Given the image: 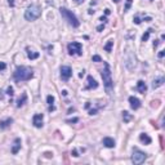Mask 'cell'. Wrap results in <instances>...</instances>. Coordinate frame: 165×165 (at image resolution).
Listing matches in <instances>:
<instances>
[{
    "instance_id": "obj_1",
    "label": "cell",
    "mask_w": 165,
    "mask_h": 165,
    "mask_svg": "<svg viewBox=\"0 0 165 165\" xmlns=\"http://www.w3.org/2000/svg\"><path fill=\"white\" fill-rule=\"evenodd\" d=\"M13 76H14V80L16 81H27L34 76V71H32V69H30V67H27V66H19L16 69V71H14Z\"/></svg>"
},
{
    "instance_id": "obj_2",
    "label": "cell",
    "mask_w": 165,
    "mask_h": 165,
    "mask_svg": "<svg viewBox=\"0 0 165 165\" xmlns=\"http://www.w3.org/2000/svg\"><path fill=\"white\" fill-rule=\"evenodd\" d=\"M105 69L102 70V79H103V84L106 86L107 92H111V89L114 88V81H112V77H111V70H110V66L107 62L103 63Z\"/></svg>"
},
{
    "instance_id": "obj_3",
    "label": "cell",
    "mask_w": 165,
    "mask_h": 165,
    "mask_svg": "<svg viewBox=\"0 0 165 165\" xmlns=\"http://www.w3.org/2000/svg\"><path fill=\"white\" fill-rule=\"evenodd\" d=\"M40 16H41L40 7L36 5V4H31L25 12V19H27V21H35Z\"/></svg>"
},
{
    "instance_id": "obj_4",
    "label": "cell",
    "mask_w": 165,
    "mask_h": 165,
    "mask_svg": "<svg viewBox=\"0 0 165 165\" xmlns=\"http://www.w3.org/2000/svg\"><path fill=\"white\" fill-rule=\"evenodd\" d=\"M60 12H61V14H62V17H63L72 27H79L80 22H79V19L76 18V16H75V14L72 13V12H70L69 9H66V8H61Z\"/></svg>"
},
{
    "instance_id": "obj_5",
    "label": "cell",
    "mask_w": 165,
    "mask_h": 165,
    "mask_svg": "<svg viewBox=\"0 0 165 165\" xmlns=\"http://www.w3.org/2000/svg\"><path fill=\"white\" fill-rule=\"evenodd\" d=\"M67 50H69L70 56H81L82 54V47L80 43H76V41L70 43L67 45Z\"/></svg>"
},
{
    "instance_id": "obj_6",
    "label": "cell",
    "mask_w": 165,
    "mask_h": 165,
    "mask_svg": "<svg viewBox=\"0 0 165 165\" xmlns=\"http://www.w3.org/2000/svg\"><path fill=\"white\" fill-rule=\"evenodd\" d=\"M147 155L142 152L141 150L138 148H134L133 150V155H132V161L135 164V165H141L142 163H144V160H146Z\"/></svg>"
},
{
    "instance_id": "obj_7",
    "label": "cell",
    "mask_w": 165,
    "mask_h": 165,
    "mask_svg": "<svg viewBox=\"0 0 165 165\" xmlns=\"http://www.w3.org/2000/svg\"><path fill=\"white\" fill-rule=\"evenodd\" d=\"M71 76H72L71 67H69V66H62V67H61V77H62V80L67 81Z\"/></svg>"
},
{
    "instance_id": "obj_8",
    "label": "cell",
    "mask_w": 165,
    "mask_h": 165,
    "mask_svg": "<svg viewBox=\"0 0 165 165\" xmlns=\"http://www.w3.org/2000/svg\"><path fill=\"white\" fill-rule=\"evenodd\" d=\"M43 119H44L43 114H36V115H34V118H32V124L35 125L36 128H41V127H43Z\"/></svg>"
},
{
    "instance_id": "obj_9",
    "label": "cell",
    "mask_w": 165,
    "mask_h": 165,
    "mask_svg": "<svg viewBox=\"0 0 165 165\" xmlns=\"http://www.w3.org/2000/svg\"><path fill=\"white\" fill-rule=\"evenodd\" d=\"M129 103L133 110H138L141 107V101L138 98H135V97H129Z\"/></svg>"
},
{
    "instance_id": "obj_10",
    "label": "cell",
    "mask_w": 165,
    "mask_h": 165,
    "mask_svg": "<svg viewBox=\"0 0 165 165\" xmlns=\"http://www.w3.org/2000/svg\"><path fill=\"white\" fill-rule=\"evenodd\" d=\"M86 81H88V84H86L85 89H95L97 86H98V82H97L92 76H88V79H86Z\"/></svg>"
},
{
    "instance_id": "obj_11",
    "label": "cell",
    "mask_w": 165,
    "mask_h": 165,
    "mask_svg": "<svg viewBox=\"0 0 165 165\" xmlns=\"http://www.w3.org/2000/svg\"><path fill=\"white\" fill-rule=\"evenodd\" d=\"M137 89H138L139 93L144 94V93L147 92V85H146V82H144L143 80H139V81L137 82Z\"/></svg>"
},
{
    "instance_id": "obj_12",
    "label": "cell",
    "mask_w": 165,
    "mask_h": 165,
    "mask_svg": "<svg viewBox=\"0 0 165 165\" xmlns=\"http://www.w3.org/2000/svg\"><path fill=\"white\" fill-rule=\"evenodd\" d=\"M164 81H165V79H164L163 76H160V77H157V79H155V80L152 81V88H154V89L160 88V86L164 84Z\"/></svg>"
},
{
    "instance_id": "obj_13",
    "label": "cell",
    "mask_w": 165,
    "mask_h": 165,
    "mask_svg": "<svg viewBox=\"0 0 165 165\" xmlns=\"http://www.w3.org/2000/svg\"><path fill=\"white\" fill-rule=\"evenodd\" d=\"M103 144H105V147H107V148H112V147H115V141L110 137H106V138H103Z\"/></svg>"
},
{
    "instance_id": "obj_14",
    "label": "cell",
    "mask_w": 165,
    "mask_h": 165,
    "mask_svg": "<svg viewBox=\"0 0 165 165\" xmlns=\"http://www.w3.org/2000/svg\"><path fill=\"white\" fill-rule=\"evenodd\" d=\"M19 148H21V139L16 138V139H14V146H13V148H12V154L16 155V154L19 151Z\"/></svg>"
},
{
    "instance_id": "obj_15",
    "label": "cell",
    "mask_w": 165,
    "mask_h": 165,
    "mask_svg": "<svg viewBox=\"0 0 165 165\" xmlns=\"http://www.w3.org/2000/svg\"><path fill=\"white\" fill-rule=\"evenodd\" d=\"M139 139H141V142H143L144 144H150V143H151V138H150L146 133H142V134H141V135H139Z\"/></svg>"
},
{
    "instance_id": "obj_16",
    "label": "cell",
    "mask_w": 165,
    "mask_h": 165,
    "mask_svg": "<svg viewBox=\"0 0 165 165\" xmlns=\"http://www.w3.org/2000/svg\"><path fill=\"white\" fill-rule=\"evenodd\" d=\"M12 123H13L12 119H7V120H4V121H0V128H2V129H5V128H8V127H11Z\"/></svg>"
},
{
    "instance_id": "obj_17",
    "label": "cell",
    "mask_w": 165,
    "mask_h": 165,
    "mask_svg": "<svg viewBox=\"0 0 165 165\" xmlns=\"http://www.w3.org/2000/svg\"><path fill=\"white\" fill-rule=\"evenodd\" d=\"M26 101H27V94H26V93H23L21 98H19V99L17 101V107H21V106H23V105H25V102H26Z\"/></svg>"
},
{
    "instance_id": "obj_18",
    "label": "cell",
    "mask_w": 165,
    "mask_h": 165,
    "mask_svg": "<svg viewBox=\"0 0 165 165\" xmlns=\"http://www.w3.org/2000/svg\"><path fill=\"white\" fill-rule=\"evenodd\" d=\"M27 57L30 58V60H36V58H39V53L34 52L31 49H27Z\"/></svg>"
},
{
    "instance_id": "obj_19",
    "label": "cell",
    "mask_w": 165,
    "mask_h": 165,
    "mask_svg": "<svg viewBox=\"0 0 165 165\" xmlns=\"http://www.w3.org/2000/svg\"><path fill=\"white\" fill-rule=\"evenodd\" d=\"M112 45H114V40H110L107 44L105 45V50L106 52H111V49H112Z\"/></svg>"
},
{
    "instance_id": "obj_20",
    "label": "cell",
    "mask_w": 165,
    "mask_h": 165,
    "mask_svg": "<svg viewBox=\"0 0 165 165\" xmlns=\"http://www.w3.org/2000/svg\"><path fill=\"white\" fill-rule=\"evenodd\" d=\"M123 119H124L125 123H128V121H130V119H132V116L129 115L128 111H124V112H123Z\"/></svg>"
},
{
    "instance_id": "obj_21",
    "label": "cell",
    "mask_w": 165,
    "mask_h": 165,
    "mask_svg": "<svg viewBox=\"0 0 165 165\" xmlns=\"http://www.w3.org/2000/svg\"><path fill=\"white\" fill-rule=\"evenodd\" d=\"M151 32H152L151 28H150V30H147L146 34H144V35L142 36V41H147V40H148V36H150V34H151Z\"/></svg>"
},
{
    "instance_id": "obj_22",
    "label": "cell",
    "mask_w": 165,
    "mask_h": 165,
    "mask_svg": "<svg viewBox=\"0 0 165 165\" xmlns=\"http://www.w3.org/2000/svg\"><path fill=\"white\" fill-rule=\"evenodd\" d=\"M47 101H48V105L53 106V103H54V97H53V95H48L47 97Z\"/></svg>"
},
{
    "instance_id": "obj_23",
    "label": "cell",
    "mask_w": 165,
    "mask_h": 165,
    "mask_svg": "<svg viewBox=\"0 0 165 165\" xmlns=\"http://www.w3.org/2000/svg\"><path fill=\"white\" fill-rule=\"evenodd\" d=\"M132 3H133V0H127V4H125V11H128V9L130 8V5H132Z\"/></svg>"
},
{
    "instance_id": "obj_24",
    "label": "cell",
    "mask_w": 165,
    "mask_h": 165,
    "mask_svg": "<svg viewBox=\"0 0 165 165\" xmlns=\"http://www.w3.org/2000/svg\"><path fill=\"white\" fill-rule=\"evenodd\" d=\"M13 92H14V90H13V88H12V86H9V88L7 89V94H8V95H11V97H12V95L14 94V93H13Z\"/></svg>"
},
{
    "instance_id": "obj_25",
    "label": "cell",
    "mask_w": 165,
    "mask_h": 165,
    "mask_svg": "<svg viewBox=\"0 0 165 165\" xmlns=\"http://www.w3.org/2000/svg\"><path fill=\"white\" fill-rule=\"evenodd\" d=\"M5 69H7V65L4 62H0V71H4Z\"/></svg>"
},
{
    "instance_id": "obj_26",
    "label": "cell",
    "mask_w": 165,
    "mask_h": 165,
    "mask_svg": "<svg viewBox=\"0 0 165 165\" xmlns=\"http://www.w3.org/2000/svg\"><path fill=\"white\" fill-rule=\"evenodd\" d=\"M93 61H94V62H102V60H101L99 56H93Z\"/></svg>"
},
{
    "instance_id": "obj_27",
    "label": "cell",
    "mask_w": 165,
    "mask_h": 165,
    "mask_svg": "<svg viewBox=\"0 0 165 165\" xmlns=\"http://www.w3.org/2000/svg\"><path fill=\"white\" fill-rule=\"evenodd\" d=\"M141 22H142V21L139 19V17H134V23H137V25H139Z\"/></svg>"
},
{
    "instance_id": "obj_28",
    "label": "cell",
    "mask_w": 165,
    "mask_h": 165,
    "mask_svg": "<svg viewBox=\"0 0 165 165\" xmlns=\"http://www.w3.org/2000/svg\"><path fill=\"white\" fill-rule=\"evenodd\" d=\"M79 121V119L75 118V119H72V120H67V123H77Z\"/></svg>"
},
{
    "instance_id": "obj_29",
    "label": "cell",
    "mask_w": 165,
    "mask_h": 165,
    "mask_svg": "<svg viewBox=\"0 0 165 165\" xmlns=\"http://www.w3.org/2000/svg\"><path fill=\"white\" fill-rule=\"evenodd\" d=\"M165 56V50H160V53H159V58H163Z\"/></svg>"
},
{
    "instance_id": "obj_30",
    "label": "cell",
    "mask_w": 165,
    "mask_h": 165,
    "mask_svg": "<svg viewBox=\"0 0 165 165\" xmlns=\"http://www.w3.org/2000/svg\"><path fill=\"white\" fill-rule=\"evenodd\" d=\"M103 28H105V25H101V26L97 27V30H98V31H102V30H103Z\"/></svg>"
},
{
    "instance_id": "obj_31",
    "label": "cell",
    "mask_w": 165,
    "mask_h": 165,
    "mask_svg": "<svg viewBox=\"0 0 165 165\" xmlns=\"http://www.w3.org/2000/svg\"><path fill=\"white\" fill-rule=\"evenodd\" d=\"M8 3L11 7H14V0H8Z\"/></svg>"
},
{
    "instance_id": "obj_32",
    "label": "cell",
    "mask_w": 165,
    "mask_h": 165,
    "mask_svg": "<svg viewBox=\"0 0 165 165\" xmlns=\"http://www.w3.org/2000/svg\"><path fill=\"white\" fill-rule=\"evenodd\" d=\"M72 156H75V157L79 156V155H77V151H76V150H74V151H72Z\"/></svg>"
},
{
    "instance_id": "obj_33",
    "label": "cell",
    "mask_w": 165,
    "mask_h": 165,
    "mask_svg": "<svg viewBox=\"0 0 165 165\" xmlns=\"http://www.w3.org/2000/svg\"><path fill=\"white\" fill-rule=\"evenodd\" d=\"M99 21H102V22L105 23L106 21H107V19H106V17H101V18H99Z\"/></svg>"
},
{
    "instance_id": "obj_34",
    "label": "cell",
    "mask_w": 165,
    "mask_h": 165,
    "mask_svg": "<svg viewBox=\"0 0 165 165\" xmlns=\"http://www.w3.org/2000/svg\"><path fill=\"white\" fill-rule=\"evenodd\" d=\"M157 45H159V41L155 40V41H154V47H157Z\"/></svg>"
},
{
    "instance_id": "obj_35",
    "label": "cell",
    "mask_w": 165,
    "mask_h": 165,
    "mask_svg": "<svg viewBox=\"0 0 165 165\" xmlns=\"http://www.w3.org/2000/svg\"><path fill=\"white\" fill-rule=\"evenodd\" d=\"M105 13H106V16H108V14H110V9H106Z\"/></svg>"
},
{
    "instance_id": "obj_36",
    "label": "cell",
    "mask_w": 165,
    "mask_h": 165,
    "mask_svg": "<svg viewBox=\"0 0 165 165\" xmlns=\"http://www.w3.org/2000/svg\"><path fill=\"white\" fill-rule=\"evenodd\" d=\"M75 2H76V3H82L84 0H75Z\"/></svg>"
},
{
    "instance_id": "obj_37",
    "label": "cell",
    "mask_w": 165,
    "mask_h": 165,
    "mask_svg": "<svg viewBox=\"0 0 165 165\" xmlns=\"http://www.w3.org/2000/svg\"><path fill=\"white\" fill-rule=\"evenodd\" d=\"M114 2H115V3H119V2H120V0H114Z\"/></svg>"
}]
</instances>
